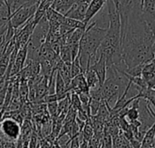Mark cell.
<instances>
[{"instance_id": "cell-17", "label": "cell", "mask_w": 155, "mask_h": 148, "mask_svg": "<svg viewBox=\"0 0 155 148\" xmlns=\"http://www.w3.org/2000/svg\"><path fill=\"white\" fill-rule=\"evenodd\" d=\"M8 79L5 78V76H3L2 78H0V96L5 98L7 87H8Z\"/></svg>"}, {"instance_id": "cell-10", "label": "cell", "mask_w": 155, "mask_h": 148, "mask_svg": "<svg viewBox=\"0 0 155 148\" xmlns=\"http://www.w3.org/2000/svg\"><path fill=\"white\" fill-rule=\"evenodd\" d=\"M106 0H91L88 4V7L85 13V17L84 22L86 24H88V22L104 7V5H105Z\"/></svg>"}, {"instance_id": "cell-11", "label": "cell", "mask_w": 155, "mask_h": 148, "mask_svg": "<svg viewBox=\"0 0 155 148\" xmlns=\"http://www.w3.org/2000/svg\"><path fill=\"white\" fill-rule=\"evenodd\" d=\"M84 76L86 84H87V86H88V87H89V90L95 89V88L101 86V84H100V82H99V79H98L96 74H95L91 68H88V69L84 73Z\"/></svg>"}, {"instance_id": "cell-5", "label": "cell", "mask_w": 155, "mask_h": 148, "mask_svg": "<svg viewBox=\"0 0 155 148\" xmlns=\"http://www.w3.org/2000/svg\"><path fill=\"white\" fill-rule=\"evenodd\" d=\"M142 13L148 25L154 29L155 25V0H143Z\"/></svg>"}, {"instance_id": "cell-22", "label": "cell", "mask_w": 155, "mask_h": 148, "mask_svg": "<svg viewBox=\"0 0 155 148\" xmlns=\"http://www.w3.org/2000/svg\"><path fill=\"white\" fill-rule=\"evenodd\" d=\"M113 148H115V147H114V146H113Z\"/></svg>"}, {"instance_id": "cell-13", "label": "cell", "mask_w": 155, "mask_h": 148, "mask_svg": "<svg viewBox=\"0 0 155 148\" xmlns=\"http://www.w3.org/2000/svg\"><path fill=\"white\" fill-rule=\"evenodd\" d=\"M58 56L64 63H72V54H71V49L68 45H64L61 46L60 52Z\"/></svg>"}, {"instance_id": "cell-1", "label": "cell", "mask_w": 155, "mask_h": 148, "mask_svg": "<svg viewBox=\"0 0 155 148\" xmlns=\"http://www.w3.org/2000/svg\"><path fill=\"white\" fill-rule=\"evenodd\" d=\"M121 41L122 57L126 69L154 60V29L144 20L140 0H134Z\"/></svg>"}, {"instance_id": "cell-2", "label": "cell", "mask_w": 155, "mask_h": 148, "mask_svg": "<svg viewBox=\"0 0 155 148\" xmlns=\"http://www.w3.org/2000/svg\"><path fill=\"white\" fill-rule=\"evenodd\" d=\"M128 83V79L115 66L106 67V77L101 85L103 100L111 107L112 102L114 105L117 99L124 94Z\"/></svg>"}, {"instance_id": "cell-4", "label": "cell", "mask_w": 155, "mask_h": 148, "mask_svg": "<svg viewBox=\"0 0 155 148\" xmlns=\"http://www.w3.org/2000/svg\"><path fill=\"white\" fill-rule=\"evenodd\" d=\"M21 136V126L11 118L0 122V139L3 142H16Z\"/></svg>"}, {"instance_id": "cell-21", "label": "cell", "mask_w": 155, "mask_h": 148, "mask_svg": "<svg viewBox=\"0 0 155 148\" xmlns=\"http://www.w3.org/2000/svg\"><path fill=\"white\" fill-rule=\"evenodd\" d=\"M141 148H148V147H141Z\"/></svg>"}, {"instance_id": "cell-16", "label": "cell", "mask_w": 155, "mask_h": 148, "mask_svg": "<svg viewBox=\"0 0 155 148\" xmlns=\"http://www.w3.org/2000/svg\"><path fill=\"white\" fill-rule=\"evenodd\" d=\"M70 72H71V77H74L78 75L84 74L83 69L81 67L80 62H79V56L77 55V56L72 61L71 63V67H70Z\"/></svg>"}, {"instance_id": "cell-8", "label": "cell", "mask_w": 155, "mask_h": 148, "mask_svg": "<svg viewBox=\"0 0 155 148\" xmlns=\"http://www.w3.org/2000/svg\"><path fill=\"white\" fill-rule=\"evenodd\" d=\"M141 77L145 81L149 88L154 89L155 85V65L154 60L146 63L141 72Z\"/></svg>"}, {"instance_id": "cell-19", "label": "cell", "mask_w": 155, "mask_h": 148, "mask_svg": "<svg viewBox=\"0 0 155 148\" xmlns=\"http://www.w3.org/2000/svg\"><path fill=\"white\" fill-rule=\"evenodd\" d=\"M127 148H134V147H133L132 146H130V144H129V146H128V147H127Z\"/></svg>"}, {"instance_id": "cell-15", "label": "cell", "mask_w": 155, "mask_h": 148, "mask_svg": "<svg viewBox=\"0 0 155 148\" xmlns=\"http://www.w3.org/2000/svg\"><path fill=\"white\" fill-rule=\"evenodd\" d=\"M62 25H65L71 28H82V29H85L86 27V24L83 21H78V20H75V19H72V18H69V17H66L64 16V22Z\"/></svg>"}, {"instance_id": "cell-14", "label": "cell", "mask_w": 155, "mask_h": 148, "mask_svg": "<svg viewBox=\"0 0 155 148\" xmlns=\"http://www.w3.org/2000/svg\"><path fill=\"white\" fill-rule=\"evenodd\" d=\"M80 134L82 135L84 139L87 142H89L94 137V129H93V126L91 125L90 118L85 122V125H84V128Z\"/></svg>"}, {"instance_id": "cell-6", "label": "cell", "mask_w": 155, "mask_h": 148, "mask_svg": "<svg viewBox=\"0 0 155 148\" xmlns=\"http://www.w3.org/2000/svg\"><path fill=\"white\" fill-rule=\"evenodd\" d=\"M87 7H88V3H84V2L77 1L75 4H74L71 6V8L65 14L64 16L84 22V17H85V13H86Z\"/></svg>"}, {"instance_id": "cell-20", "label": "cell", "mask_w": 155, "mask_h": 148, "mask_svg": "<svg viewBox=\"0 0 155 148\" xmlns=\"http://www.w3.org/2000/svg\"><path fill=\"white\" fill-rule=\"evenodd\" d=\"M140 2H141V6H142V5H143V0H140Z\"/></svg>"}, {"instance_id": "cell-12", "label": "cell", "mask_w": 155, "mask_h": 148, "mask_svg": "<svg viewBox=\"0 0 155 148\" xmlns=\"http://www.w3.org/2000/svg\"><path fill=\"white\" fill-rule=\"evenodd\" d=\"M155 124H153L144 134V136L141 142V147L154 148V132Z\"/></svg>"}, {"instance_id": "cell-9", "label": "cell", "mask_w": 155, "mask_h": 148, "mask_svg": "<svg viewBox=\"0 0 155 148\" xmlns=\"http://www.w3.org/2000/svg\"><path fill=\"white\" fill-rule=\"evenodd\" d=\"M97 52L100 55L99 58L95 63L91 65L89 68H91L96 74V76L99 79V82L102 85L104 83V81L105 80V77H106V61H105L104 56L102 53H100L98 51V49H97Z\"/></svg>"}, {"instance_id": "cell-3", "label": "cell", "mask_w": 155, "mask_h": 148, "mask_svg": "<svg viewBox=\"0 0 155 148\" xmlns=\"http://www.w3.org/2000/svg\"><path fill=\"white\" fill-rule=\"evenodd\" d=\"M39 4H40L39 2L37 3L27 2L23 5H21L14 13H12L9 18V23L11 24L13 28L15 30L21 27L23 25H25L26 21L34 15Z\"/></svg>"}, {"instance_id": "cell-7", "label": "cell", "mask_w": 155, "mask_h": 148, "mask_svg": "<svg viewBox=\"0 0 155 148\" xmlns=\"http://www.w3.org/2000/svg\"><path fill=\"white\" fill-rule=\"evenodd\" d=\"M67 92H74L77 95L82 92H89V87L86 84L84 74L78 75L71 79L70 84L67 86Z\"/></svg>"}, {"instance_id": "cell-18", "label": "cell", "mask_w": 155, "mask_h": 148, "mask_svg": "<svg viewBox=\"0 0 155 148\" xmlns=\"http://www.w3.org/2000/svg\"><path fill=\"white\" fill-rule=\"evenodd\" d=\"M3 105H4V98L0 96V111L3 109Z\"/></svg>"}]
</instances>
